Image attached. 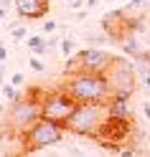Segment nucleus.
Returning <instances> with one entry per match:
<instances>
[{
  "instance_id": "nucleus-1",
  "label": "nucleus",
  "mask_w": 150,
  "mask_h": 157,
  "mask_svg": "<svg viewBox=\"0 0 150 157\" xmlns=\"http://www.w3.org/2000/svg\"><path fill=\"white\" fill-rule=\"evenodd\" d=\"M61 89L71 96L74 101H109L112 89L104 74L97 71H74L66 74Z\"/></svg>"
},
{
  "instance_id": "nucleus-2",
  "label": "nucleus",
  "mask_w": 150,
  "mask_h": 157,
  "mask_svg": "<svg viewBox=\"0 0 150 157\" xmlns=\"http://www.w3.org/2000/svg\"><path fill=\"white\" fill-rule=\"evenodd\" d=\"M109 119V104L107 101H76L71 117L66 119V132L79 137H94Z\"/></svg>"
},
{
  "instance_id": "nucleus-3",
  "label": "nucleus",
  "mask_w": 150,
  "mask_h": 157,
  "mask_svg": "<svg viewBox=\"0 0 150 157\" xmlns=\"http://www.w3.org/2000/svg\"><path fill=\"white\" fill-rule=\"evenodd\" d=\"M41 94H43V89L31 86L18 101H10V106L5 112V129H10L15 134H23L31 129L43 117L41 114Z\"/></svg>"
},
{
  "instance_id": "nucleus-4",
  "label": "nucleus",
  "mask_w": 150,
  "mask_h": 157,
  "mask_svg": "<svg viewBox=\"0 0 150 157\" xmlns=\"http://www.w3.org/2000/svg\"><path fill=\"white\" fill-rule=\"evenodd\" d=\"M64 134H66L64 124L41 117L28 132H23V147H26V152H38V150H46V147L59 144L64 140Z\"/></svg>"
},
{
  "instance_id": "nucleus-5",
  "label": "nucleus",
  "mask_w": 150,
  "mask_h": 157,
  "mask_svg": "<svg viewBox=\"0 0 150 157\" xmlns=\"http://www.w3.org/2000/svg\"><path fill=\"white\" fill-rule=\"evenodd\" d=\"M104 76H107V81H109L112 96H125V99H130V96L135 94V86H137V68H135V63H130L127 58L115 56L112 63L107 66Z\"/></svg>"
},
{
  "instance_id": "nucleus-6",
  "label": "nucleus",
  "mask_w": 150,
  "mask_h": 157,
  "mask_svg": "<svg viewBox=\"0 0 150 157\" xmlns=\"http://www.w3.org/2000/svg\"><path fill=\"white\" fill-rule=\"evenodd\" d=\"M74 106H76V101L61 89V86L41 94V114L46 117V119H51V122L66 124V119L74 112Z\"/></svg>"
},
{
  "instance_id": "nucleus-7",
  "label": "nucleus",
  "mask_w": 150,
  "mask_h": 157,
  "mask_svg": "<svg viewBox=\"0 0 150 157\" xmlns=\"http://www.w3.org/2000/svg\"><path fill=\"white\" fill-rule=\"evenodd\" d=\"M112 53L102 51L99 46H89L84 51H79L76 58H69L66 61V74H74V71H97V74H104L107 66L112 63Z\"/></svg>"
},
{
  "instance_id": "nucleus-8",
  "label": "nucleus",
  "mask_w": 150,
  "mask_h": 157,
  "mask_svg": "<svg viewBox=\"0 0 150 157\" xmlns=\"http://www.w3.org/2000/svg\"><path fill=\"white\" fill-rule=\"evenodd\" d=\"M13 5L18 18L23 21H41L43 15H48V8H51L48 0H13Z\"/></svg>"
},
{
  "instance_id": "nucleus-9",
  "label": "nucleus",
  "mask_w": 150,
  "mask_h": 157,
  "mask_svg": "<svg viewBox=\"0 0 150 157\" xmlns=\"http://www.w3.org/2000/svg\"><path fill=\"white\" fill-rule=\"evenodd\" d=\"M109 117L115 119H130V99L125 96H109Z\"/></svg>"
},
{
  "instance_id": "nucleus-10",
  "label": "nucleus",
  "mask_w": 150,
  "mask_h": 157,
  "mask_svg": "<svg viewBox=\"0 0 150 157\" xmlns=\"http://www.w3.org/2000/svg\"><path fill=\"white\" fill-rule=\"evenodd\" d=\"M26 46L31 48L36 56H43V53L48 51V43H46L43 36H28V38H26Z\"/></svg>"
},
{
  "instance_id": "nucleus-11",
  "label": "nucleus",
  "mask_w": 150,
  "mask_h": 157,
  "mask_svg": "<svg viewBox=\"0 0 150 157\" xmlns=\"http://www.w3.org/2000/svg\"><path fill=\"white\" fill-rule=\"evenodd\" d=\"M0 94H3L5 99H8V104H10V101H18V99H21V96H23L26 91H21V89L15 86V84H3V89H0Z\"/></svg>"
},
{
  "instance_id": "nucleus-12",
  "label": "nucleus",
  "mask_w": 150,
  "mask_h": 157,
  "mask_svg": "<svg viewBox=\"0 0 150 157\" xmlns=\"http://www.w3.org/2000/svg\"><path fill=\"white\" fill-rule=\"evenodd\" d=\"M87 41H89V46H104V43H112V38H109L107 33H99V36H92V33H89Z\"/></svg>"
},
{
  "instance_id": "nucleus-13",
  "label": "nucleus",
  "mask_w": 150,
  "mask_h": 157,
  "mask_svg": "<svg viewBox=\"0 0 150 157\" xmlns=\"http://www.w3.org/2000/svg\"><path fill=\"white\" fill-rule=\"evenodd\" d=\"M28 66H31V71H36V74H43V71H46V66H43V61H41V58H38L36 53H33L31 58H28Z\"/></svg>"
},
{
  "instance_id": "nucleus-14",
  "label": "nucleus",
  "mask_w": 150,
  "mask_h": 157,
  "mask_svg": "<svg viewBox=\"0 0 150 157\" xmlns=\"http://www.w3.org/2000/svg\"><path fill=\"white\" fill-rule=\"evenodd\" d=\"M71 53H74V41L66 36V38H61V56L71 58Z\"/></svg>"
},
{
  "instance_id": "nucleus-15",
  "label": "nucleus",
  "mask_w": 150,
  "mask_h": 157,
  "mask_svg": "<svg viewBox=\"0 0 150 157\" xmlns=\"http://www.w3.org/2000/svg\"><path fill=\"white\" fill-rule=\"evenodd\" d=\"M10 36L15 38V41H23L28 33H26V28H23V25H10Z\"/></svg>"
},
{
  "instance_id": "nucleus-16",
  "label": "nucleus",
  "mask_w": 150,
  "mask_h": 157,
  "mask_svg": "<svg viewBox=\"0 0 150 157\" xmlns=\"http://www.w3.org/2000/svg\"><path fill=\"white\" fill-rule=\"evenodd\" d=\"M56 28H59L56 21H46V23H43V33H56Z\"/></svg>"
},
{
  "instance_id": "nucleus-17",
  "label": "nucleus",
  "mask_w": 150,
  "mask_h": 157,
  "mask_svg": "<svg viewBox=\"0 0 150 157\" xmlns=\"http://www.w3.org/2000/svg\"><path fill=\"white\" fill-rule=\"evenodd\" d=\"M23 81H26V76H23L21 71H18V74H13V76H10V84H15V86H23Z\"/></svg>"
},
{
  "instance_id": "nucleus-18",
  "label": "nucleus",
  "mask_w": 150,
  "mask_h": 157,
  "mask_svg": "<svg viewBox=\"0 0 150 157\" xmlns=\"http://www.w3.org/2000/svg\"><path fill=\"white\" fill-rule=\"evenodd\" d=\"M5 58H8V48L0 43V63H5Z\"/></svg>"
},
{
  "instance_id": "nucleus-19",
  "label": "nucleus",
  "mask_w": 150,
  "mask_h": 157,
  "mask_svg": "<svg viewBox=\"0 0 150 157\" xmlns=\"http://www.w3.org/2000/svg\"><path fill=\"white\" fill-rule=\"evenodd\" d=\"M143 114H145V119H150V101L143 104Z\"/></svg>"
},
{
  "instance_id": "nucleus-20",
  "label": "nucleus",
  "mask_w": 150,
  "mask_h": 157,
  "mask_svg": "<svg viewBox=\"0 0 150 157\" xmlns=\"http://www.w3.org/2000/svg\"><path fill=\"white\" fill-rule=\"evenodd\" d=\"M87 15H89V13H87V10H79V13H76V15H74V21H84V18H87Z\"/></svg>"
},
{
  "instance_id": "nucleus-21",
  "label": "nucleus",
  "mask_w": 150,
  "mask_h": 157,
  "mask_svg": "<svg viewBox=\"0 0 150 157\" xmlns=\"http://www.w3.org/2000/svg\"><path fill=\"white\" fill-rule=\"evenodd\" d=\"M3 78H5V66L0 63V89H3Z\"/></svg>"
},
{
  "instance_id": "nucleus-22",
  "label": "nucleus",
  "mask_w": 150,
  "mask_h": 157,
  "mask_svg": "<svg viewBox=\"0 0 150 157\" xmlns=\"http://www.w3.org/2000/svg\"><path fill=\"white\" fill-rule=\"evenodd\" d=\"M97 3H99V0H87V8H94Z\"/></svg>"
},
{
  "instance_id": "nucleus-23",
  "label": "nucleus",
  "mask_w": 150,
  "mask_h": 157,
  "mask_svg": "<svg viewBox=\"0 0 150 157\" xmlns=\"http://www.w3.org/2000/svg\"><path fill=\"white\" fill-rule=\"evenodd\" d=\"M107 3H115V0H107Z\"/></svg>"
},
{
  "instance_id": "nucleus-24",
  "label": "nucleus",
  "mask_w": 150,
  "mask_h": 157,
  "mask_svg": "<svg viewBox=\"0 0 150 157\" xmlns=\"http://www.w3.org/2000/svg\"><path fill=\"white\" fill-rule=\"evenodd\" d=\"M145 3H150V0H145Z\"/></svg>"
}]
</instances>
